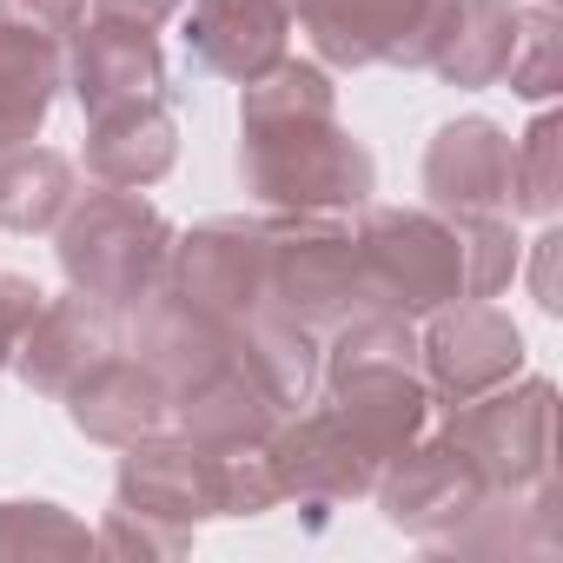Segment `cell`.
I'll list each match as a JSON object with an SVG mask.
<instances>
[{
    "label": "cell",
    "mask_w": 563,
    "mask_h": 563,
    "mask_svg": "<svg viewBox=\"0 0 563 563\" xmlns=\"http://www.w3.org/2000/svg\"><path fill=\"white\" fill-rule=\"evenodd\" d=\"M484 471L438 431V438H411L385 471H378V484H372V497H378V510H385V523L391 530H405V537H424V543H438L444 530H457L477 504H484Z\"/></svg>",
    "instance_id": "10"
},
{
    "label": "cell",
    "mask_w": 563,
    "mask_h": 563,
    "mask_svg": "<svg viewBox=\"0 0 563 563\" xmlns=\"http://www.w3.org/2000/svg\"><path fill=\"white\" fill-rule=\"evenodd\" d=\"M179 159V126L166 113V100L153 107H126V113H107V120H87V173L100 186H159Z\"/></svg>",
    "instance_id": "21"
},
{
    "label": "cell",
    "mask_w": 563,
    "mask_h": 563,
    "mask_svg": "<svg viewBox=\"0 0 563 563\" xmlns=\"http://www.w3.org/2000/svg\"><path fill=\"white\" fill-rule=\"evenodd\" d=\"M60 87H67V47L21 34V27H0V153L27 146L47 126Z\"/></svg>",
    "instance_id": "23"
},
{
    "label": "cell",
    "mask_w": 563,
    "mask_h": 563,
    "mask_svg": "<svg viewBox=\"0 0 563 563\" xmlns=\"http://www.w3.org/2000/svg\"><path fill=\"white\" fill-rule=\"evenodd\" d=\"M80 199V173L54 146H8L0 153V225L8 232H54Z\"/></svg>",
    "instance_id": "25"
},
{
    "label": "cell",
    "mask_w": 563,
    "mask_h": 563,
    "mask_svg": "<svg viewBox=\"0 0 563 563\" xmlns=\"http://www.w3.org/2000/svg\"><path fill=\"white\" fill-rule=\"evenodd\" d=\"M87 21V0H0V27H21V34H41L54 47H67Z\"/></svg>",
    "instance_id": "32"
},
{
    "label": "cell",
    "mask_w": 563,
    "mask_h": 563,
    "mask_svg": "<svg viewBox=\"0 0 563 563\" xmlns=\"http://www.w3.org/2000/svg\"><path fill=\"white\" fill-rule=\"evenodd\" d=\"M113 504L126 510H153L166 523L199 530L206 517H225V464L219 451L179 438L173 424L126 444L120 451V477H113Z\"/></svg>",
    "instance_id": "11"
},
{
    "label": "cell",
    "mask_w": 563,
    "mask_h": 563,
    "mask_svg": "<svg viewBox=\"0 0 563 563\" xmlns=\"http://www.w3.org/2000/svg\"><path fill=\"white\" fill-rule=\"evenodd\" d=\"M93 530L60 504H8L0 497V556H87Z\"/></svg>",
    "instance_id": "29"
},
{
    "label": "cell",
    "mask_w": 563,
    "mask_h": 563,
    "mask_svg": "<svg viewBox=\"0 0 563 563\" xmlns=\"http://www.w3.org/2000/svg\"><path fill=\"white\" fill-rule=\"evenodd\" d=\"M173 239L179 232L153 199H140L133 186H100V192H80L54 225V258L74 292L126 312L140 292L159 286Z\"/></svg>",
    "instance_id": "2"
},
{
    "label": "cell",
    "mask_w": 563,
    "mask_h": 563,
    "mask_svg": "<svg viewBox=\"0 0 563 563\" xmlns=\"http://www.w3.org/2000/svg\"><path fill=\"white\" fill-rule=\"evenodd\" d=\"M358 265H365V299L372 312L398 319H431L464 299V265H457V232L444 212L424 206H358Z\"/></svg>",
    "instance_id": "4"
},
{
    "label": "cell",
    "mask_w": 563,
    "mask_h": 563,
    "mask_svg": "<svg viewBox=\"0 0 563 563\" xmlns=\"http://www.w3.org/2000/svg\"><path fill=\"white\" fill-rule=\"evenodd\" d=\"M120 319H126V352L146 358L173 398L232 365V332H225L219 319H206L192 299H179L166 278H159L153 292H140Z\"/></svg>",
    "instance_id": "13"
},
{
    "label": "cell",
    "mask_w": 563,
    "mask_h": 563,
    "mask_svg": "<svg viewBox=\"0 0 563 563\" xmlns=\"http://www.w3.org/2000/svg\"><path fill=\"white\" fill-rule=\"evenodd\" d=\"M265 457L278 471V490L299 497L306 510H332V504H352V497H372L378 484V457L345 431V418L312 398L299 411H286L265 438Z\"/></svg>",
    "instance_id": "9"
},
{
    "label": "cell",
    "mask_w": 563,
    "mask_h": 563,
    "mask_svg": "<svg viewBox=\"0 0 563 563\" xmlns=\"http://www.w3.org/2000/svg\"><path fill=\"white\" fill-rule=\"evenodd\" d=\"M93 550H107V556H140V563H173V556L192 550V530H186V523H166V517H153V510L113 504V510L100 517V530H93Z\"/></svg>",
    "instance_id": "30"
},
{
    "label": "cell",
    "mask_w": 563,
    "mask_h": 563,
    "mask_svg": "<svg viewBox=\"0 0 563 563\" xmlns=\"http://www.w3.org/2000/svg\"><path fill=\"white\" fill-rule=\"evenodd\" d=\"M60 405H67L74 431L93 438V444H107V451H126V444H140V438H153V431L173 424V391L133 352H107Z\"/></svg>",
    "instance_id": "18"
},
{
    "label": "cell",
    "mask_w": 563,
    "mask_h": 563,
    "mask_svg": "<svg viewBox=\"0 0 563 563\" xmlns=\"http://www.w3.org/2000/svg\"><path fill=\"white\" fill-rule=\"evenodd\" d=\"M444 438L484 471L490 490H530L550 477L556 451V385L550 378H510L484 398L444 405Z\"/></svg>",
    "instance_id": "5"
},
{
    "label": "cell",
    "mask_w": 563,
    "mask_h": 563,
    "mask_svg": "<svg viewBox=\"0 0 563 563\" xmlns=\"http://www.w3.org/2000/svg\"><path fill=\"white\" fill-rule=\"evenodd\" d=\"M232 358L265 385V398L278 411H299V405L319 398V332L292 325L272 306H258L232 325Z\"/></svg>",
    "instance_id": "22"
},
{
    "label": "cell",
    "mask_w": 563,
    "mask_h": 563,
    "mask_svg": "<svg viewBox=\"0 0 563 563\" xmlns=\"http://www.w3.org/2000/svg\"><path fill=\"white\" fill-rule=\"evenodd\" d=\"M457 232V265H464V299H497L517 265H523V239L510 232L504 212H444Z\"/></svg>",
    "instance_id": "28"
},
{
    "label": "cell",
    "mask_w": 563,
    "mask_h": 563,
    "mask_svg": "<svg viewBox=\"0 0 563 563\" xmlns=\"http://www.w3.org/2000/svg\"><path fill=\"white\" fill-rule=\"evenodd\" d=\"M107 352H120V312L67 286L60 299H41L34 325L21 332V345H14V378H21L34 398H67Z\"/></svg>",
    "instance_id": "12"
},
{
    "label": "cell",
    "mask_w": 563,
    "mask_h": 563,
    "mask_svg": "<svg viewBox=\"0 0 563 563\" xmlns=\"http://www.w3.org/2000/svg\"><path fill=\"white\" fill-rule=\"evenodd\" d=\"M504 80L530 107H543V100L563 93V21H556L550 0H523L517 41H510V60H504Z\"/></svg>",
    "instance_id": "27"
},
{
    "label": "cell",
    "mask_w": 563,
    "mask_h": 563,
    "mask_svg": "<svg viewBox=\"0 0 563 563\" xmlns=\"http://www.w3.org/2000/svg\"><path fill=\"white\" fill-rule=\"evenodd\" d=\"M41 286L34 278H21V272H0V372L14 365V345H21V332L34 325V312H41Z\"/></svg>",
    "instance_id": "33"
},
{
    "label": "cell",
    "mask_w": 563,
    "mask_h": 563,
    "mask_svg": "<svg viewBox=\"0 0 563 563\" xmlns=\"http://www.w3.org/2000/svg\"><path fill=\"white\" fill-rule=\"evenodd\" d=\"M159 278L179 299H192L206 319H219L232 332L245 312L265 306V219L225 212V219L192 225L186 239H173Z\"/></svg>",
    "instance_id": "8"
},
{
    "label": "cell",
    "mask_w": 563,
    "mask_h": 563,
    "mask_svg": "<svg viewBox=\"0 0 563 563\" xmlns=\"http://www.w3.org/2000/svg\"><path fill=\"white\" fill-rule=\"evenodd\" d=\"M278 418H286V411L265 398V385H258L239 358H232L225 372H212L206 385H192V391L173 398V431L192 438V444H206V451H219V457L265 444Z\"/></svg>",
    "instance_id": "19"
},
{
    "label": "cell",
    "mask_w": 563,
    "mask_h": 563,
    "mask_svg": "<svg viewBox=\"0 0 563 563\" xmlns=\"http://www.w3.org/2000/svg\"><path fill=\"white\" fill-rule=\"evenodd\" d=\"M523 0H444V21L431 41V67L444 87H497Z\"/></svg>",
    "instance_id": "20"
},
{
    "label": "cell",
    "mask_w": 563,
    "mask_h": 563,
    "mask_svg": "<svg viewBox=\"0 0 563 563\" xmlns=\"http://www.w3.org/2000/svg\"><path fill=\"white\" fill-rule=\"evenodd\" d=\"M239 179L272 212H358L378 192V166L339 120L332 67L278 60L239 87Z\"/></svg>",
    "instance_id": "1"
},
{
    "label": "cell",
    "mask_w": 563,
    "mask_h": 563,
    "mask_svg": "<svg viewBox=\"0 0 563 563\" xmlns=\"http://www.w3.org/2000/svg\"><path fill=\"white\" fill-rule=\"evenodd\" d=\"M319 391H325V405L345 418V431L378 457V471H385L411 438H424L431 385H424L418 365H345V372H325Z\"/></svg>",
    "instance_id": "14"
},
{
    "label": "cell",
    "mask_w": 563,
    "mask_h": 563,
    "mask_svg": "<svg viewBox=\"0 0 563 563\" xmlns=\"http://www.w3.org/2000/svg\"><path fill=\"white\" fill-rule=\"evenodd\" d=\"M219 464H225V517H265V510L286 504V490H278V471H272L265 444H252V451H225Z\"/></svg>",
    "instance_id": "31"
},
{
    "label": "cell",
    "mask_w": 563,
    "mask_h": 563,
    "mask_svg": "<svg viewBox=\"0 0 563 563\" xmlns=\"http://www.w3.org/2000/svg\"><path fill=\"white\" fill-rule=\"evenodd\" d=\"M510 159H517V140L484 113L438 126V140L424 146L431 212H504L510 206Z\"/></svg>",
    "instance_id": "16"
},
{
    "label": "cell",
    "mask_w": 563,
    "mask_h": 563,
    "mask_svg": "<svg viewBox=\"0 0 563 563\" xmlns=\"http://www.w3.org/2000/svg\"><path fill=\"white\" fill-rule=\"evenodd\" d=\"M67 87H74V100H80L87 120H107V113L166 100L159 41L153 34H133V27L80 21V34L67 41Z\"/></svg>",
    "instance_id": "15"
},
{
    "label": "cell",
    "mask_w": 563,
    "mask_h": 563,
    "mask_svg": "<svg viewBox=\"0 0 563 563\" xmlns=\"http://www.w3.org/2000/svg\"><path fill=\"white\" fill-rule=\"evenodd\" d=\"M319 54V67H431V41L444 21V0H299L292 14Z\"/></svg>",
    "instance_id": "6"
},
{
    "label": "cell",
    "mask_w": 563,
    "mask_h": 563,
    "mask_svg": "<svg viewBox=\"0 0 563 563\" xmlns=\"http://www.w3.org/2000/svg\"><path fill=\"white\" fill-rule=\"evenodd\" d=\"M556 252H563V239L543 225L537 239H530V299H537V312H563V299H556Z\"/></svg>",
    "instance_id": "35"
},
{
    "label": "cell",
    "mask_w": 563,
    "mask_h": 563,
    "mask_svg": "<svg viewBox=\"0 0 563 563\" xmlns=\"http://www.w3.org/2000/svg\"><path fill=\"white\" fill-rule=\"evenodd\" d=\"M523 332L510 312H497L490 299H457L444 312L424 319L418 339V372L431 385V405H464L484 398L510 378H523Z\"/></svg>",
    "instance_id": "7"
},
{
    "label": "cell",
    "mask_w": 563,
    "mask_h": 563,
    "mask_svg": "<svg viewBox=\"0 0 563 563\" xmlns=\"http://www.w3.org/2000/svg\"><path fill=\"white\" fill-rule=\"evenodd\" d=\"M438 550H464V556H523V550H556V490L550 477L530 490H484V504L438 537Z\"/></svg>",
    "instance_id": "24"
},
{
    "label": "cell",
    "mask_w": 563,
    "mask_h": 563,
    "mask_svg": "<svg viewBox=\"0 0 563 563\" xmlns=\"http://www.w3.org/2000/svg\"><path fill=\"white\" fill-rule=\"evenodd\" d=\"M265 306L306 332H332L372 312L365 265L345 212H272L265 219Z\"/></svg>",
    "instance_id": "3"
},
{
    "label": "cell",
    "mask_w": 563,
    "mask_h": 563,
    "mask_svg": "<svg viewBox=\"0 0 563 563\" xmlns=\"http://www.w3.org/2000/svg\"><path fill=\"white\" fill-rule=\"evenodd\" d=\"M556 206H563V120L543 107L530 120V133L517 140V159H510V212L550 225Z\"/></svg>",
    "instance_id": "26"
},
{
    "label": "cell",
    "mask_w": 563,
    "mask_h": 563,
    "mask_svg": "<svg viewBox=\"0 0 563 563\" xmlns=\"http://www.w3.org/2000/svg\"><path fill=\"white\" fill-rule=\"evenodd\" d=\"M186 0H87V21H107V27H133V34H159Z\"/></svg>",
    "instance_id": "34"
},
{
    "label": "cell",
    "mask_w": 563,
    "mask_h": 563,
    "mask_svg": "<svg viewBox=\"0 0 563 563\" xmlns=\"http://www.w3.org/2000/svg\"><path fill=\"white\" fill-rule=\"evenodd\" d=\"M292 14H299V0H192L186 54H192V67L245 87L265 67L286 60Z\"/></svg>",
    "instance_id": "17"
}]
</instances>
